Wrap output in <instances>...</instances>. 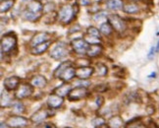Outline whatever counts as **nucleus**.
<instances>
[{
	"label": "nucleus",
	"instance_id": "obj_28",
	"mask_svg": "<svg viewBox=\"0 0 159 128\" xmlns=\"http://www.w3.org/2000/svg\"><path fill=\"white\" fill-rule=\"evenodd\" d=\"M108 13L106 11H99V12H96V13L93 15V20L96 22H99L102 20H105L108 19Z\"/></svg>",
	"mask_w": 159,
	"mask_h": 128
},
{
	"label": "nucleus",
	"instance_id": "obj_10",
	"mask_svg": "<svg viewBox=\"0 0 159 128\" xmlns=\"http://www.w3.org/2000/svg\"><path fill=\"white\" fill-rule=\"evenodd\" d=\"M50 107L49 108H44V107H41L40 109H39L38 111L34 112L32 116H30V121L34 123H39L44 121L46 118L48 117H51V112H50Z\"/></svg>",
	"mask_w": 159,
	"mask_h": 128
},
{
	"label": "nucleus",
	"instance_id": "obj_6",
	"mask_svg": "<svg viewBox=\"0 0 159 128\" xmlns=\"http://www.w3.org/2000/svg\"><path fill=\"white\" fill-rule=\"evenodd\" d=\"M108 21L111 24L114 31L118 34H123L127 30V23L122 17L117 14H112L108 16Z\"/></svg>",
	"mask_w": 159,
	"mask_h": 128
},
{
	"label": "nucleus",
	"instance_id": "obj_16",
	"mask_svg": "<svg viewBox=\"0 0 159 128\" xmlns=\"http://www.w3.org/2000/svg\"><path fill=\"white\" fill-rule=\"evenodd\" d=\"M102 51H103V46L100 44H93L89 45L87 55L90 58H95L97 56H99L102 53Z\"/></svg>",
	"mask_w": 159,
	"mask_h": 128
},
{
	"label": "nucleus",
	"instance_id": "obj_29",
	"mask_svg": "<svg viewBox=\"0 0 159 128\" xmlns=\"http://www.w3.org/2000/svg\"><path fill=\"white\" fill-rule=\"evenodd\" d=\"M104 124H106V121L101 116H97L91 120V125L93 127H102V126H104ZM106 126H107V124H106Z\"/></svg>",
	"mask_w": 159,
	"mask_h": 128
},
{
	"label": "nucleus",
	"instance_id": "obj_22",
	"mask_svg": "<svg viewBox=\"0 0 159 128\" xmlns=\"http://www.w3.org/2000/svg\"><path fill=\"white\" fill-rule=\"evenodd\" d=\"M9 91L3 92L1 94V101H0V106L1 107H8L13 106V97L9 95Z\"/></svg>",
	"mask_w": 159,
	"mask_h": 128
},
{
	"label": "nucleus",
	"instance_id": "obj_14",
	"mask_svg": "<svg viewBox=\"0 0 159 128\" xmlns=\"http://www.w3.org/2000/svg\"><path fill=\"white\" fill-rule=\"evenodd\" d=\"M50 38H51V35L47 32H39L36 33L33 38H32V40H30V46H35L41 42H44V41H47V40H50Z\"/></svg>",
	"mask_w": 159,
	"mask_h": 128
},
{
	"label": "nucleus",
	"instance_id": "obj_9",
	"mask_svg": "<svg viewBox=\"0 0 159 128\" xmlns=\"http://www.w3.org/2000/svg\"><path fill=\"white\" fill-rule=\"evenodd\" d=\"M30 119L29 120L28 118L21 116V115H12L9 116L6 120L8 127H13V128H23L29 126V122Z\"/></svg>",
	"mask_w": 159,
	"mask_h": 128
},
{
	"label": "nucleus",
	"instance_id": "obj_15",
	"mask_svg": "<svg viewBox=\"0 0 159 128\" xmlns=\"http://www.w3.org/2000/svg\"><path fill=\"white\" fill-rule=\"evenodd\" d=\"M51 44H52L51 40L41 42V44L38 45L33 46L32 50H30V53H32L33 55H41L42 53H44L48 48H49Z\"/></svg>",
	"mask_w": 159,
	"mask_h": 128
},
{
	"label": "nucleus",
	"instance_id": "obj_32",
	"mask_svg": "<svg viewBox=\"0 0 159 128\" xmlns=\"http://www.w3.org/2000/svg\"><path fill=\"white\" fill-rule=\"evenodd\" d=\"M87 34L90 35V36H98L100 38V31L98 29H96L95 27H89L87 30Z\"/></svg>",
	"mask_w": 159,
	"mask_h": 128
},
{
	"label": "nucleus",
	"instance_id": "obj_21",
	"mask_svg": "<svg viewBox=\"0 0 159 128\" xmlns=\"http://www.w3.org/2000/svg\"><path fill=\"white\" fill-rule=\"evenodd\" d=\"M40 17H41V13H34V12H32L28 9H26L23 12V18L30 22L39 21L40 19Z\"/></svg>",
	"mask_w": 159,
	"mask_h": 128
},
{
	"label": "nucleus",
	"instance_id": "obj_25",
	"mask_svg": "<svg viewBox=\"0 0 159 128\" xmlns=\"http://www.w3.org/2000/svg\"><path fill=\"white\" fill-rule=\"evenodd\" d=\"M15 1L16 0H1L0 12H1V13H6V12H8L14 6Z\"/></svg>",
	"mask_w": 159,
	"mask_h": 128
},
{
	"label": "nucleus",
	"instance_id": "obj_34",
	"mask_svg": "<svg viewBox=\"0 0 159 128\" xmlns=\"http://www.w3.org/2000/svg\"><path fill=\"white\" fill-rule=\"evenodd\" d=\"M108 90V86H106L105 84H100V85H96L94 87L93 91L94 92H97V93H103L105 92V91Z\"/></svg>",
	"mask_w": 159,
	"mask_h": 128
},
{
	"label": "nucleus",
	"instance_id": "obj_27",
	"mask_svg": "<svg viewBox=\"0 0 159 128\" xmlns=\"http://www.w3.org/2000/svg\"><path fill=\"white\" fill-rule=\"evenodd\" d=\"M96 71H97V75L100 77H105L108 74V68L105 64H103L101 62L96 63Z\"/></svg>",
	"mask_w": 159,
	"mask_h": 128
},
{
	"label": "nucleus",
	"instance_id": "obj_40",
	"mask_svg": "<svg viewBox=\"0 0 159 128\" xmlns=\"http://www.w3.org/2000/svg\"><path fill=\"white\" fill-rule=\"evenodd\" d=\"M155 46H156V51L158 52L159 51V40H158V42L155 45Z\"/></svg>",
	"mask_w": 159,
	"mask_h": 128
},
{
	"label": "nucleus",
	"instance_id": "obj_41",
	"mask_svg": "<svg viewBox=\"0 0 159 128\" xmlns=\"http://www.w3.org/2000/svg\"><path fill=\"white\" fill-rule=\"evenodd\" d=\"M68 1H71V0H68Z\"/></svg>",
	"mask_w": 159,
	"mask_h": 128
},
{
	"label": "nucleus",
	"instance_id": "obj_24",
	"mask_svg": "<svg viewBox=\"0 0 159 128\" xmlns=\"http://www.w3.org/2000/svg\"><path fill=\"white\" fill-rule=\"evenodd\" d=\"M99 31L100 33L103 35V36H109L110 35H111L114 31V29L112 27L111 24L109 23V21L105 22V23H103L101 24V26L99 28Z\"/></svg>",
	"mask_w": 159,
	"mask_h": 128
},
{
	"label": "nucleus",
	"instance_id": "obj_4",
	"mask_svg": "<svg viewBox=\"0 0 159 128\" xmlns=\"http://www.w3.org/2000/svg\"><path fill=\"white\" fill-rule=\"evenodd\" d=\"M69 54V47L66 42L58 41L49 50V55L55 60H61Z\"/></svg>",
	"mask_w": 159,
	"mask_h": 128
},
{
	"label": "nucleus",
	"instance_id": "obj_42",
	"mask_svg": "<svg viewBox=\"0 0 159 128\" xmlns=\"http://www.w3.org/2000/svg\"><path fill=\"white\" fill-rule=\"evenodd\" d=\"M39 1H41V0H39Z\"/></svg>",
	"mask_w": 159,
	"mask_h": 128
},
{
	"label": "nucleus",
	"instance_id": "obj_11",
	"mask_svg": "<svg viewBox=\"0 0 159 128\" xmlns=\"http://www.w3.org/2000/svg\"><path fill=\"white\" fill-rule=\"evenodd\" d=\"M95 69L91 66H82L76 68V77L80 80H88L94 73Z\"/></svg>",
	"mask_w": 159,
	"mask_h": 128
},
{
	"label": "nucleus",
	"instance_id": "obj_36",
	"mask_svg": "<svg viewBox=\"0 0 159 128\" xmlns=\"http://www.w3.org/2000/svg\"><path fill=\"white\" fill-rule=\"evenodd\" d=\"M94 102H95V105H96V107L100 108L103 106V103H104V97H103L102 96H100V95L96 96Z\"/></svg>",
	"mask_w": 159,
	"mask_h": 128
},
{
	"label": "nucleus",
	"instance_id": "obj_7",
	"mask_svg": "<svg viewBox=\"0 0 159 128\" xmlns=\"http://www.w3.org/2000/svg\"><path fill=\"white\" fill-rule=\"evenodd\" d=\"M89 45H90L85 40V39H82V38L75 39L71 41V47L79 55H84V54H87Z\"/></svg>",
	"mask_w": 159,
	"mask_h": 128
},
{
	"label": "nucleus",
	"instance_id": "obj_3",
	"mask_svg": "<svg viewBox=\"0 0 159 128\" xmlns=\"http://www.w3.org/2000/svg\"><path fill=\"white\" fill-rule=\"evenodd\" d=\"M57 14H58V20L60 22H62L64 25L71 23L77 16V14L74 11V8L71 5H62Z\"/></svg>",
	"mask_w": 159,
	"mask_h": 128
},
{
	"label": "nucleus",
	"instance_id": "obj_39",
	"mask_svg": "<svg viewBox=\"0 0 159 128\" xmlns=\"http://www.w3.org/2000/svg\"><path fill=\"white\" fill-rule=\"evenodd\" d=\"M42 125H36V126H38V127H49V128H55V127H56V125H54L53 123H50V122H47V123H41Z\"/></svg>",
	"mask_w": 159,
	"mask_h": 128
},
{
	"label": "nucleus",
	"instance_id": "obj_20",
	"mask_svg": "<svg viewBox=\"0 0 159 128\" xmlns=\"http://www.w3.org/2000/svg\"><path fill=\"white\" fill-rule=\"evenodd\" d=\"M27 9L32 12H34V13H41V12H43V6H42L39 0H32L28 4Z\"/></svg>",
	"mask_w": 159,
	"mask_h": 128
},
{
	"label": "nucleus",
	"instance_id": "obj_8",
	"mask_svg": "<svg viewBox=\"0 0 159 128\" xmlns=\"http://www.w3.org/2000/svg\"><path fill=\"white\" fill-rule=\"evenodd\" d=\"M89 95V91L87 87H83V86H78L74 89L71 90V92L68 94L67 97L70 102H79L84 97H87Z\"/></svg>",
	"mask_w": 159,
	"mask_h": 128
},
{
	"label": "nucleus",
	"instance_id": "obj_12",
	"mask_svg": "<svg viewBox=\"0 0 159 128\" xmlns=\"http://www.w3.org/2000/svg\"><path fill=\"white\" fill-rule=\"evenodd\" d=\"M64 102V99L63 97L59 96L56 93H52L48 96V99H47V106L48 107H50L52 109H57L59 107H61V106L63 105Z\"/></svg>",
	"mask_w": 159,
	"mask_h": 128
},
{
	"label": "nucleus",
	"instance_id": "obj_19",
	"mask_svg": "<svg viewBox=\"0 0 159 128\" xmlns=\"http://www.w3.org/2000/svg\"><path fill=\"white\" fill-rule=\"evenodd\" d=\"M107 126L111 128H119L124 126V120L119 115H114L109 118L107 121Z\"/></svg>",
	"mask_w": 159,
	"mask_h": 128
},
{
	"label": "nucleus",
	"instance_id": "obj_13",
	"mask_svg": "<svg viewBox=\"0 0 159 128\" xmlns=\"http://www.w3.org/2000/svg\"><path fill=\"white\" fill-rule=\"evenodd\" d=\"M21 83V79L18 76H10L5 78V80L3 82L4 84V88L6 89V91H9V92H12V91H16V89L19 87V85Z\"/></svg>",
	"mask_w": 159,
	"mask_h": 128
},
{
	"label": "nucleus",
	"instance_id": "obj_38",
	"mask_svg": "<svg viewBox=\"0 0 159 128\" xmlns=\"http://www.w3.org/2000/svg\"><path fill=\"white\" fill-rule=\"evenodd\" d=\"M78 3L81 6H89L90 4V0H78Z\"/></svg>",
	"mask_w": 159,
	"mask_h": 128
},
{
	"label": "nucleus",
	"instance_id": "obj_23",
	"mask_svg": "<svg viewBox=\"0 0 159 128\" xmlns=\"http://www.w3.org/2000/svg\"><path fill=\"white\" fill-rule=\"evenodd\" d=\"M123 1L122 0H107L106 7L111 11H118L123 9Z\"/></svg>",
	"mask_w": 159,
	"mask_h": 128
},
{
	"label": "nucleus",
	"instance_id": "obj_35",
	"mask_svg": "<svg viewBox=\"0 0 159 128\" xmlns=\"http://www.w3.org/2000/svg\"><path fill=\"white\" fill-rule=\"evenodd\" d=\"M75 65H77L78 67H82V66H89V61L88 59H84V58H80L77 59L75 61Z\"/></svg>",
	"mask_w": 159,
	"mask_h": 128
},
{
	"label": "nucleus",
	"instance_id": "obj_5",
	"mask_svg": "<svg viewBox=\"0 0 159 128\" xmlns=\"http://www.w3.org/2000/svg\"><path fill=\"white\" fill-rule=\"evenodd\" d=\"M34 87L30 83L20 84L19 87L16 89L14 97H15L16 100L22 101V100L27 99V97L32 96L34 94Z\"/></svg>",
	"mask_w": 159,
	"mask_h": 128
},
{
	"label": "nucleus",
	"instance_id": "obj_43",
	"mask_svg": "<svg viewBox=\"0 0 159 128\" xmlns=\"http://www.w3.org/2000/svg\"><path fill=\"white\" fill-rule=\"evenodd\" d=\"M158 35H159V33H158Z\"/></svg>",
	"mask_w": 159,
	"mask_h": 128
},
{
	"label": "nucleus",
	"instance_id": "obj_2",
	"mask_svg": "<svg viewBox=\"0 0 159 128\" xmlns=\"http://www.w3.org/2000/svg\"><path fill=\"white\" fill-rule=\"evenodd\" d=\"M17 36L14 33H7L1 38V56L4 54H11L17 48Z\"/></svg>",
	"mask_w": 159,
	"mask_h": 128
},
{
	"label": "nucleus",
	"instance_id": "obj_37",
	"mask_svg": "<svg viewBox=\"0 0 159 128\" xmlns=\"http://www.w3.org/2000/svg\"><path fill=\"white\" fill-rule=\"evenodd\" d=\"M156 52H157V51H156V46H155V45H152L151 48H150V50H149V52H148V57L149 59H151L152 57L154 56V54H155Z\"/></svg>",
	"mask_w": 159,
	"mask_h": 128
},
{
	"label": "nucleus",
	"instance_id": "obj_17",
	"mask_svg": "<svg viewBox=\"0 0 159 128\" xmlns=\"http://www.w3.org/2000/svg\"><path fill=\"white\" fill-rule=\"evenodd\" d=\"M30 83L33 85L34 88H44L47 85V79L41 75H36L34 76L32 79L30 80Z\"/></svg>",
	"mask_w": 159,
	"mask_h": 128
},
{
	"label": "nucleus",
	"instance_id": "obj_26",
	"mask_svg": "<svg viewBox=\"0 0 159 128\" xmlns=\"http://www.w3.org/2000/svg\"><path fill=\"white\" fill-rule=\"evenodd\" d=\"M123 11L125 13L128 14H136L139 11V8L137 4H134V3H129V4H126L123 6Z\"/></svg>",
	"mask_w": 159,
	"mask_h": 128
},
{
	"label": "nucleus",
	"instance_id": "obj_18",
	"mask_svg": "<svg viewBox=\"0 0 159 128\" xmlns=\"http://www.w3.org/2000/svg\"><path fill=\"white\" fill-rule=\"evenodd\" d=\"M71 90H72V85L69 84L68 82H65L64 84L60 85L59 87H57L56 89H55L54 90V93H56L59 96L64 97L66 96H68V94L71 92Z\"/></svg>",
	"mask_w": 159,
	"mask_h": 128
},
{
	"label": "nucleus",
	"instance_id": "obj_33",
	"mask_svg": "<svg viewBox=\"0 0 159 128\" xmlns=\"http://www.w3.org/2000/svg\"><path fill=\"white\" fill-rule=\"evenodd\" d=\"M54 9H55V3L54 2H47L43 6V12H44V14L50 13V12H53Z\"/></svg>",
	"mask_w": 159,
	"mask_h": 128
},
{
	"label": "nucleus",
	"instance_id": "obj_30",
	"mask_svg": "<svg viewBox=\"0 0 159 128\" xmlns=\"http://www.w3.org/2000/svg\"><path fill=\"white\" fill-rule=\"evenodd\" d=\"M13 111H14V112H16V113H19V114H21V113H24L25 112V106L23 105V102H16V103H14L13 106Z\"/></svg>",
	"mask_w": 159,
	"mask_h": 128
},
{
	"label": "nucleus",
	"instance_id": "obj_1",
	"mask_svg": "<svg viewBox=\"0 0 159 128\" xmlns=\"http://www.w3.org/2000/svg\"><path fill=\"white\" fill-rule=\"evenodd\" d=\"M53 76L63 82H70L76 77V68L72 61H64L55 69Z\"/></svg>",
	"mask_w": 159,
	"mask_h": 128
},
{
	"label": "nucleus",
	"instance_id": "obj_31",
	"mask_svg": "<svg viewBox=\"0 0 159 128\" xmlns=\"http://www.w3.org/2000/svg\"><path fill=\"white\" fill-rule=\"evenodd\" d=\"M85 40H87L89 45H93V44H100L101 39L98 38V36H90V35H85Z\"/></svg>",
	"mask_w": 159,
	"mask_h": 128
}]
</instances>
